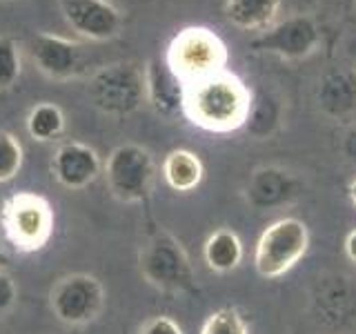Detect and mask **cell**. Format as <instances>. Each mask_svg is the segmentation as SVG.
Here are the masks:
<instances>
[{"instance_id":"cell-1","label":"cell","mask_w":356,"mask_h":334,"mask_svg":"<svg viewBox=\"0 0 356 334\" xmlns=\"http://www.w3.org/2000/svg\"><path fill=\"white\" fill-rule=\"evenodd\" d=\"M252 94L236 74L220 72L187 85L183 114L189 122L211 134L241 129L250 118Z\"/></svg>"},{"instance_id":"cell-2","label":"cell","mask_w":356,"mask_h":334,"mask_svg":"<svg viewBox=\"0 0 356 334\" xmlns=\"http://www.w3.org/2000/svg\"><path fill=\"white\" fill-rule=\"evenodd\" d=\"M227 47L207 27L178 31L167 47L165 63L185 85H192L227 70Z\"/></svg>"},{"instance_id":"cell-3","label":"cell","mask_w":356,"mask_h":334,"mask_svg":"<svg viewBox=\"0 0 356 334\" xmlns=\"http://www.w3.org/2000/svg\"><path fill=\"white\" fill-rule=\"evenodd\" d=\"M7 239L20 252H38L54 234V212L47 198L33 192H18L5 200L0 209Z\"/></svg>"},{"instance_id":"cell-4","label":"cell","mask_w":356,"mask_h":334,"mask_svg":"<svg viewBox=\"0 0 356 334\" xmlns=\"http://www.w3.org/2000/svg\"><path fill=\"white\" fill-rule=\"evenodd\" d=\"M309 248V232L303 221L285 216L267 225L256 243L254 267L265 278H278L303 259Z\"/></svg>"},{"instance_id":"cell-5","label":"cell","mask_w":356,"mask_h":334,"mask_svg":"<svg viewBox=\"0 0 356 334\" xmlns=\"http://www.w3.org/2000/svg\"><path fill=\"white\" fill-rule=\"evenodd\" d=\"M140 272L149 285L163 292L183 294L194 287V270L181 241L159 232L145 243L140 252Z\"/></svg>"},{"instance_id":"cell-6","label":"cell","mask_w":356,"mask_h":334,"mask_svg":"<svg viewBox=\"0 0 356 334\" xmlns=\"http://www.w3.org/2000/svg\"><path fill=\"white\" fill-rule=\"evenodd\" d=\"M89 100L107 116L125 118L134 114L145 98V74L129 63H114L98 70L89 81Z\"/></svg>"},{"instance_id":"cell-7","label":"cell","mask_w":356,"mask_h":334,"mask_svg":"<svg viewBox=\"0 0 356 334\" xmlns=\"http://www.w3.org/2000/svg\"><path fill=\"white\" fill-rule=\"evenodd\" d=\"M156 165L152 154L140 145H120L107 156L105 178L109 192L122 203H140L149 196Z\"/></svg>"},{"instance_id":"cell-8","label":"cell","mask_w":356,"mask_h":334,"mask_svg":"<svg viewBox=\"0 0 356 334\" xmlns=\"http://www.w3.org/2000/svg\"><path fill=\"white\" fill-rule=\"evenodd\" d=\"M49 305L54 317L65 326H87L105 308V287L92 274L63 276L51 289Z\"/></svg>"},{"instance_id":"cell-9","label":"cell","mask_w":356,"mask_h":334,"mask_svg":"<svg viewBox=\"0 0 356 334\" xmlns=\"http://www.w3.org/2000/svg\"><path fill=\"white\" fill-rule=\"evenodd\" d=\"M321 27L312 16H289L278 25L267 27L256 36L250 47L256 51L274 54L285 61H300L312 56L321 45Z\"/></svg>"},{"instance_id":"cell-10","label":"cell","mask_w":356,"mask_h":334,"mask_svg":"<svg viewBox=\"0 0 356 334\" xmlns=\"http://www.w3.org/2000/svg\"><path fill=\"white\" fill-rule=\"evenodd\" d=\"M63 16L74 31L92 40L114 38L122 22L109 0H63Z\"/></svg>"},{"instance_id":"cell-11","label":"cell","mask_w":356,"mask_h":334,"mask_svg":"<svg viewBox=\"0 0 356 334\" xmlns=\"http://www.w3.org/2000/svg\"><path fill=\"white\" fill-rule=\"evenodd\" d=\"M100 159L94 148L85 143H63L54 154L51 170L56 181L67 189H83L100 174Z\"/></svg>"},{"instance_id":"cell-12","label":"cell","mask_w":356,"mask_h":334,"mask_svg":"<svg viewBox=\"0 0 356 334\" xmlns=\"http://www.w3.org/2000/svg\"><path fill=\"white\" fill-rule=\"evenodd\" d=\"M145 98L152 109L163 118L183 114L187 85L178 78L172 67L161 61H152L145 67Z\"/></svg>"},{"instance_id":"cell-13","label":"cell","mask_w":356,"mask_h":334,"mask_svg":"<svg viewBox=\"0 0 356 334\" xmlns=\"http://www.w3.org/2000/svg\"><path fill=\"white\" fill-rule=\"evenodd\" d=\"M29 51L38 70L49 78H70L81 58V47L56 33H36L29 42Z\"/></svg>"},{"instance_id":"cell-14","label":"cell","mask_w":356,"mask_h":334,"mask_svg":"<svg viewBox=\"0 0 356 334\" xmlns=\"http://www.w3.org/2000/svg\"><path fill=\"white\" fill-rule=\"evenodd\" d=\"M281 0H227L225 16L243 31H265L274 25Z\"/></svg>"},{"instance_id":"cell-15","label":"cell","mask_w":356,"mask_h":334,"mask_svg":"<svg viewBox=\"0 0 356 334\" xmlns=\"http://www.w3.org/2000/svg\"><path fill=\"white\" fill-rule=\"evenodd\" d=\"M203 161L189 150H172L163 161V176L176 192H192L203 181Z\"/></svg>"},{"instance_id":"cell-16","label":"cell","mask_w":356,"mask_h":334,"mask_svg":"<svg viewBox=\"0 0 356 334\" xmlns=\"http://www.w3.org/2000/svg\"><path fill=\"white\" fill-rule=\"evenodd\" d=\"M203 256L209 270L214 272L225 274L236 270L243 261V243L238 239V234L227 228H220L214 234H209L203 248Z\"/></svg>"},{"instance_id":"cell-17","label":"cell","mask_w":356,"mask_h":334,"mask_svg":"<svg viewBox=\"0 0 356 334\" xmlns=\"http://www.w3.org/2000/svg\"><path fill=\"white\" fill-rule=\"evenodd\" d=\"M65 129V114L54 103H38L27 116V132L33 141L47 143L60 136Z\"/></svg>"},{"instance_id":"cell-18","label":"cell","mask_w":356,"mask_h":334,"mask_svg":"<svg viewBox=\"0 0 356 334\" xmlns=\"http://www.w3.org/2000/svg\"><path fill=\"white\" fill-rule=\"evenodd\" d=\"M22 145L11 132L0 129V183H9L18 176L22 167Z\"/></svg>"},{"instance_id":"cell-19","label":"cell","mask_w":356,"mask_h":334,"mask_svg":"<svg viewBox=\"0 0 356 334\" xmlns=\"http://www.w3.org/2000/svg\"><path fill=\"white\" fill-rule=\"evenodd\" d=\"M200 334H250V330L238 310L220 308L207 317L203 328H200Z\"/></svg>"},{"instance_id":"cell-20","label":"cell","mask_w":356,"mask_h":334,"mask_svg":"<svg viewBox=\"0 0 356 334\" xmlns=\"http://www.w3.org/2000/svg\"><path fill=\"white\" fill-rule=\"evenodd\" d=\"M20 78V51L18 45L0 36V89H9Z\"/></svg>"},{"instance_id":"cell-21","label":"cell","mask_w":356,"mask_h":334,"mask_svg":"<svg viewBox=\"0 0 356 334\" xmlns=\"http://www.w3.org/2000/svg\"><path fill=\"white\" fill-rule=\"evenodd\" d=\"M16 299H18V287L14 283V278L3 270L0 272V319L9 315V310L16 305Z\"/></svg>"},{"instance_id":"cell-22","label":"cell","mask_w":356,"mask_h":334,"mask_svg":"<svg viewBox=\"0 0 356 334\" xmlns=\"http://www.w3.org/2000/svg\"><path fill=\"white\" fill-rule=\"evenodd\" d=\"M140 334H185L172 317H154L143 326Z\"/></svg>"},{"instance_id":"cell-23","label":"cell","mask_w":356,"mask_h":334,"mask_svg":"<svg viewBox=\"0 0 356 334\" xmlns=\"http://www.w3.org/2000/svg\"><path fill=\"white\" fill-rule=\"evenodd\" d=\"M345 254L352 263H356V230H352L345 239Z\"/></svg>"},{"instance_id":"cell-24","label":"cell","mask_w":356,"mask_h":334,"mask_svg":"<svg viewBox=\"0 0 356 334\" xmlns=\"http://www.w3.org/2000/svg\"><path fill=\"white\" fill-rule=\"evenodd\" d=\"M11 265V259H9V254L3 250V248H0V272H3V270H7V267Z\"/></svg>"},{"instance_id":"cell-25","label":"cell","mask_w":356,"mask_h":334,"mask_svg":"<svg viewBox=\"0 0 356 334\" xmlns=\"http://www.w3.org/2000/svg\"><path fill=\"white\" fill-rule=\"evenodd\" d=\"M348 192H350V198H352V203L356 205V178H354V181L350 183V189H348Z\"/></svg>"},{"instance_id":"cell-26","label":"cell","mask_w":356,"mask_h":334,"mask_svg":"<svg viewBox=\"0 0 356 334\" xmlns=\"http://www.w3.org/2000/svg\"><path fill=\"white\" fill-rule=\"evenodd\" d=\"M354 5H356V0H354Z\"/></svg>"}]
</instances>
